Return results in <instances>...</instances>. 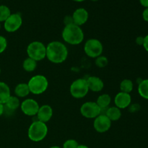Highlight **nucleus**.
I'll return each mask as SVG.
<instances>
[{
	"mask_svg": "<svg viewBox=\"0 0 148 148\" xmlns=\"http://www.w3.org/2000/svg\"><path fill=\"white\" fill-rule=\"evenodd\" d=\"M48 131L49 130L46 123L36 120L29 127L27 130V137L31 141L38 143L46 138Z\"/></svg>",
	"mask_w": 148,
	"mask_h": 148,
	"instance_id": "7ed1b4c3",
	"label": "nucleus"
},
{
	"mask_svg": "<svg viewBox=\"0 0 148 148\" xmlns=\"http://www.w3.org/2000/svg\"><path fill=\"white\" fill-rule=\"evenodd\" d=\"M135 42L138 46H143V43H144V37H143V36H138L136 38Z\"/></svg>",
	"mask_w": 148,
	"mask_h": 148,
	"instance_id": "c85d7f7f",
	"label": "nucleus"
},
{
	"mask_svg": "<svg viewBox=\"0 0 148 148\" xmlns=\"http://www.w3.org/2000/svg\"><path fill=\"white\" fill-rule=\"evenodd\" d=\"M143 19H144L145 21L147 22L148 23V7L145 9L144 11H143Z\"/></svg>",
	"mask_w": 148,
	"mask_h": 148,
	"instance_id": "7c9ffc66",
	"label": "nucleus"
},
{
	"mask_svg": "<svg viewBox=\"0 0 148 148\" xmlns=\"http://www.w3.org/2000/svg\"><path fill=\"white\" fill-rule=\"evenodd\" d=\"M50 148H62V147H59V146H52V147H51Z\"/></svg>",
	"mask_w": 148,
	"mask_h": 148,
	"instance_id": "c9c22d12",
	"label": "nucleus"
},
{
	"mask_svg": "<svg viewBox=\"0 0 148 148\" xmlns=\"http://www.w3.org/2000/svg\"><path fill=\"white\" fill-rule=\"evenodd\" d=\"M80 113L85 118L95 119L100 114H102V110L98 106L96 102L88 101L82 105L80 108Z\"/></svg>",
	"mask_w": 148,
	"mask_h": 148,
	"instance_id": "6e6552de",
	"label": "nucleus"
},
{
	"mask_svg": "<svg viewBox=\"0 0 148 148\" xmlns=\"http://www.w3.org/2000/svg\"><path fill=\"white\" fill-rule=\"evenodd\" d=\"M11 96L10 88L7 83L0 82V103L4 104Z\"/></svg>",
	"mask_w": 148,
	"mask_h": 148,
	"instance_id": "a211bd4d",
	"label": "nucleus"
},
{
	"mask_svg": "<svg viewBox=\"0 0 148 148\" xmlns=\"http://www.w3.org/2000/svg\"><path fill=\"white\" fill-rule=\"evenodd\" d=\"M138 92L142 98L148 100V79L140 81L138 85Z\"/></svg>",
	"mask_w": 148,
	"mask_h": 148,
	"instance_id": "412c9836",
	"label": "nucleus"
},
{
	"mask_svg": "<svg viewBox=\"0 0 148 148\" xmlns=\"http://www.w3.org/2000/svg\"><path fill=\"white\" fill-rule=\"evenodd\" d=\"M10 9L6 5H0V23H4L11 14Z\"/></svg>",
	"mask_w": 148,
	"mask_h": 148,
	"instance_id": "b1692460",
	"label": "nucleus"
},
{
	"mask_svg": "<svg viewBox=\"0 0 148 148\" xmlns=\"http://www.w3.org/2000/svg\"><path fill=\"white\" fill-rule=\"evenodd\" d=\"M74 24L81 26L87 23L89 17L88 12L84 8H78L72 14Z\"/></svg>",
	"mask_w": 148,
	"mask_h": 148,
	"instance_id": "4468645a",
	"label": "nucleus"
},
{
	"mask_svg": "<svg viewBox=\"0 0 148 148\" xmlns=\"http://www.w3.org/2000/svg\"><path fill=\"white\" fill-rule=\"evenodd\" d=\"M0 75H1V69H0Z\"/></svg>",
	"mask_w": 148,
	"mask_h": 148,
	"instance_id": "58836bf2",
	"label": "nucleus"
},
{
	"mask_svg": "<svg viewBox=\"0 0 148 148\" xmlns=\"http://www.w3.org/2000/svg\"><path fill=\"white\" fill-rule=\"evenodd\" d=\"M4 113V104L0 103V116H1L3 115Z\"/></svg>",
	"mask_w": 148,
	"mask_h": 148,
	"instance_id": "473e14b6",
	"label": "nucleus"
},
{
	"mask_svg": "<svg viewBox=\"0 0 148 148\" xmlns=\"http://www.w3.org/2000/svg\"><path fill=\"white\" fill-rule=\"evenodd\" d=\"M143 47L145 49V51L148 52V35L144 37V43H143Z\"/></svg>",
	"mask_w": 148,
	"mask_h": 148,
	"instance_id": "c756f323",
	"label": "nucleus"
},
{
	"mask_svg": "<svg viewBox=\"0 0 148 148\" xmlns=\"http://www.w3.org/2000/svg\"><path fill=\"white\" fill-rule=\"evenodd\" d=\"M134 84L133 82L130 79H124L120 83V90L121 92L130 93L133 90Z\"/></svg>",
	"mask_w": 148,
	"mask_h": 148,
	"instance_id": "5701e85b",
	"label": "nucleus"
},
{
	"mask_svg": "<svg viewBox=\"0 0 148 148\" xmlns=\"http://www.w3.org/2000/svg\"><path fill=\"white\" fill-rule=\"evenodd\" d=\"M37 120L43 123H47L53 116V109L49 105H43L40 106L37 114Z\"/></svg>",
	"mask_w": 148,
	"mask_h": 148,
	"instance_id": "ddd939ff",
	"label": "nucleus"
},
{
	"mask_svg": "<svg viewBox=\"0 0 148 148\" xmlns=\"http://www.w3.org/2000/svg\"><path fill=\"white\" fill-rule=\"evenodd\" d=\"M95 65L99 68H104L108 64V58L105 56L101 55V56L95 58Z\"/></svg>",
	"mask_w": 148,
	"mask_h": 148,
	"instance_id": "393cba45",
	"label": "nucleus"
},
{
	"mask_svg": "<svg viewBox=\"0 0 148 148\" xmlns=\"http://www.w3.org/2000/svg\"><path fill=\"white\" fill-rule=\"evenodd\" d=\"M77 148H89L88 147V146L85 145H79V146H78Z\"/></svg>",
	"mask_w": 148,
	"mask_h": 148,
	"instance_id": "72a5a7b5",
	"label": "nucleus"
},
{
	"mask_svg": "<svg viewBox=\"0 0 148 148\" xmlns=\"http://www.w3.org/2000/svg\"><path fill=\"white\" fill-rule=\"evenodd\" d=\"M105 114L111 121H116L121 117V111L116 106L108 107L106 109Z\"/></svg>",
	"mask_w": 148,
	"mask_h": 148,
	"instance_id": "dca6fc26",
	"label": "nucleus"
},
{
	"mask_svg": "<svg viewBox=\"0 0 148 148\" xmlns=\"http://www.w3.org/2000/svg\"><path fill=\"white\" fill-rule=\"evenodd\" d=\"M20 104L21 103H20L19 98H17L15 95L14 96L11 95L7 101V102L4 104V106L5 109L7 108L9 111H14L17 110L19 107H20Z\"/></svg>",
	"mask_w": 148,
	"mask_h": 148,
	"instance_id": "6ab92c4d",
	"label": "nucleus"
},
{
	"mask_svg": "<svg viewBox=\"0 0 148 148\" xmlns=\"http://www.w3.org/2000/svg\"><path fill=\"white\" fill-rule=\"evenodd\" d=\"M112 121L106 116L105 114H100L94 119L93 127L98 133H105L110 130Z\"/></svg>",
	"mask_w": 148,
	"mask_h": 148,
	"instance_id": "9b49d317",
	"label": "nucleus"
},
{
	"mask_svg": "<svg viewBox=\"0 0 148 148\" xmlns=\"http://www.w3.org/2000/svg\"><path fill=\"white\" fill-rule=\"evenodd\" d=\"M7 47V40L5 37L0 36V54L5 51Z\"/></svg>",
	"mask_w": 148,
	"mask_h": 148,
	"instance_id": "bb28decb",
	"label": "nucleus"
},
{
	"mask_svg": "<svg viewBox=\"0 0 148 148\" xmlns=\"http://www.w3.org/2000/svg\"><path fill=\"white\" fill-rule=\"evenodd\" d=\"M23 67L25 71L27 72H32L36 70L37 67V62L30 57L26 58L23 63Z\"/></svg>",
	"mask_w": 148,
	"mask_h": 148,
	"instance_id": "4be33fe9",
	"label": "nucleus"
},
{
	"mask_svg": "<svg viewBox=\"0 0 148 148\" xmlns=\"http://www.w3.org/2000/svg\"><path fill=\"white\" fill-rule=\"evenodd\" d=\"M114 103L115 106L121 110L128 108L132 103L131 95L123 92H118L114 98Z\"/></svg>",
	"mask_w": 148,
	"mask_h": 148,
	"instance_id": "f8f14e48",
	"label": "nucleus"
},
{
	"mask_svg": "<svg viewBox=\"0 0 148 148\" xmlns=\"http://www.w3.org/2000/svg\"><path fill=\"white\" fill-rule=\"evenodd\" d=\"M20 108L25 115L28 116H35L38 111L40 106L36 100L27 98L21 103Z\"/></svg>",
	"mask_w": 148,
	"mask_h": 148,
	"instance_id": "9d476101",
	"label": "nucleus"
},
{
	"mask_svg": "<svg viewBox=\"0 0 148 148\" xmlns=\"http://www.w3.org/2000/svg\"><path fill=\"white\" fill-rule=\"evenodd\" d=\"M64 23L65 26L69 25L74 24V21H73V18H72V16H71V15L65 16V17L64 18Z\"/></svg>",
	"mask_w": 148,
	"mask_h": 148,
	"instance_id": "cd10ccee",
	"label": "nucleus"
},
{
	"mask_svg": "<svg viewBox=\"0 0 148 148\" xmlns=\"http://www.w3.org/2000/svg\"><path fill=\"white\" fill-rule=\"evenodd\" d=\"M1 23H0V29H1Z\"/></svg>",
	"mask_w": 148,
	"mask_h": 148,
	"instance_id": "4c0bfd02",
	"label": "nucleus"
},
{
	"mask_svg": "<svg viewBox=\"0 0 148 148\" xmlns=\"http://www.w3.org/2000/svg\"><path fill=\"white\" fill-rule=\"evenodd\" d=\"M111 97L108 94L104 93L99 95L96 101V103L101 108V110L107 109L111 105Z\"/></svg>",
	"mask_w": 148,
	"mask_h": 148,
	"instance_id": "aec40b11",
	"label": "nucleus"
},
{
	"mask_svg": "<svg viewBox=\"0 0 148 148\" xmlns=\"http://www.w3.org/2000/svg\"><path fill=\"white\" fill-rule=\"evenodd\" d=\"M23 18L20 13H13L4 22V28L8 33H14L20 28Z\"/></svg>",
	"mask_w": 148,
	"mask_h": 148,
	"instance_id": "1a4fd4ad",
	"label": "nucleus"
},
{
	"mask_svg": "<svg viewBox=\"0 0 148 148\" xmlns=\"http://www.w3.org/2000/svg\"><path fill=\"white\" fill-rule=\"evenodd\" d=\"M73 1H77V2H82V1H85V0H73Z\"/></svg>",
	"mask_w": 148,
	"mask_h": 148,
	"instance_id": "f704fd0d",
	"label": "nucleus"
},
{
	"mask_svg": "<svg viewBox=\"0 0 148 148\" xmlns=\"http://www.w3.org/2000/svg\"><path fill=\"white\" fill-rule=\"evenodd\" d=\"M89 90L94 92H101L104 88V82L100 77L96 76H90L86 79Z\"/></svg>",
	"mask_w": 148,
	"mask_h": 148,
	"instance_id": "2eb2a0df",
	"label": "nucleus"
},
{
	"mask_svg": "<svg viewBox=\"0 0 148 148\" xmlns=\"http://www.w3.org/2000/svg\"><path fill=\"white\" fill-rule=\"evenodd\" d=\"M71 95L76 99L83 98L89 92L88 82L85 78H78L71 84L69 88Z\"/></svg>",
	"mask_w": 148,
	"mask_h": 148,
	"instance_id": "423d86ee",
	"label": "nucleus"
},
{
	"mask_svg": "<svg viewBox=\"0 0 148 148\" xmlns=\"http://www.w3.org/2000/svg\"><path fill=\"white\" fill-rule=\"evenodd\" d=\"M30 93L40 95L45 92L49 87L48 79L42 75H36L32 77L27 82Z\"/></svg>",
	"mask_w": 148,
	"mask_h": 148,
	"instance_id": "20e7f679",
	"label": "nucleus"
},
{
	"mask_svg": "<svg viewBox=\"0 0 148 148\" xmlns=\"http://www.w3.org/2000/svg\"><path fill=\"white\" fill-rule=\"evenodd\" d=\"M79 146V143L74 139L66 140L63 144V148H77Z\"/></svg>",
	"mask_w": 148,
	"mask_h": 148,
	"instance_id": "a878e982",
	"label": "nucleus"
},
{
	"mask_svg": "<svg viewBox=\"0 0 148 148\" xmlns=\"http://www.w3.org/2000/svg\"><path fill=\"white\" fill-rule=\"evenodd\" d=\"M27 54L33 60L40 62L46 58V46L38 40L31 42L27 47Z\"/></svg>",
	"mask_w": 148,
	"mask_h": 148,
	"instance_id": "39448f33",
	"label": "nucleus"
},
{
	"mask_svg": "<svg viewBox=\"0 0 148 148\" xmlns=\"http://www.w3.org/2000/svg\"><path fill=\"white\" fill-rule=\"evenodd\" d=\"M14 94L17 98H25L30 93L27 83H19L14 88Z\"/></svg>",
	"mask_w": 148,
	"mask_h": 148,
	"instance_id": "f3484780",
	"label": "nucleus"
},
{
	"mask_svg": "<svg viewBox=\"0 0 148 148\" xmlns=\"http://www.w3.org/2000/svg\"><path fill=\"white\" fill-rule=\"evenodd\" d=\"M64 41L70 45H79L84 40V32L80 26L75 24L66 25L62 33Z\"/></svg>",
	"mask_w": 148,
	"mask_h": 148,
	"instance_id": "f03ea898",
	"label": "nucleus"
},
{
	"mask_svg": "<svg viewBox=\"0 0 148 148\" xmlns=\"http://www.w3.org/2000/svg\"><path fill=\"white\" fill-rule=\"evenodd\" d=\"M91 1H98V0H91Z\"/></svg>",
	"mask_w": 148,
	"mask_h": 148,
	"instance_id": "e433bc0d",
	"label": "nucleus"
},
{
	"mask_svg": "<svg viewBox=\"0 0 148 148\" xmlns=\"http://www.w3.org/2000/svg\"><path fill=\"white\" fill-rule=\"evenodd\" d=\"M140 4H141L143 7H145V8L148 7V0H140Z\"/></svg>",
	"mask_w": 148,
	"mask_h": 148,
	"instance_id": "2f4dec72",
	"label": "nucleus"
},
{
	"mask_svg": "<svg viewBox=\"0 0 148 148\" xmlns=\"http://www.w3.org/2000/svg\"><path fill=\"white\" fill-rule=\"evenodd\" d=\"M84 51L88 56L95 59L102 55L103 46L101 40L98 39L90 38L86 40L84 45Z\"/></svg>",
	"mask_w": 148,
	"mask_h": 148,
	"instance_id": "0eeeda50",
	"label": "nucleus"
},
{
	"mask_svg": "<svg viewBox=\"0 0 148 148\" xmlns=\"http://www.w3.org/2000/svg\"><path fill=\"white\" fill-rule=\"evenodd\" d=\"M68 49L62 42H50L46 46V58L53 64H62L66 60L68 57Z\"/></svg>",
	"mask_w": 148,
	"mask_h": 148,
	"instance_id": "f257e3e1",
	"label": "nucleus"
}]
</instances>
